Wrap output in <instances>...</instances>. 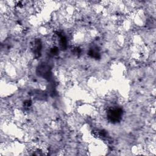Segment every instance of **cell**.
Wrapping results in <instances>:
<instances>
[{
    "label": "cell",
    "mask_w": 156,
    "mask_h": 156,
    "mask_svg": "<svg viewBox=\"0 0 156 156\" xmlns=\"http://www.w3.org/2000/svg\"><path fill=\"white\" fill-rule=\"evenodd\" d=\"M122 110L120 108H110L107 111V117L113 122L119 121L122 116Z\"/></svg>",
    "instance_id": "obj_1"
}]
</instances>
